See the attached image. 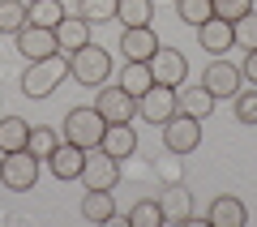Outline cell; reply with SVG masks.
<instances>
[{"label": "cell", "instance_id": "obj_21", "mask_svg": "<svg viewBox=\"0 0 257 227\" xmlns=\"http://www.w3.org/2000/svg\"><path fill=\"white\" fill-rule=\"evenodd\" d=\"M120 86H124L133 99H142V94L155 86V73H150V60H128L124 69H120Z\"/></svg>", "mask_w": 257, "mask_h": 227}, {"label": "cell", "instance_id": "obj_5", "mask_svg": "<svg viewBox=\"0 0 257 227\" xmlns=\"http://www.w3.org/2000/svg\"><path fill=\"white\" fill-rule=\"evenodd\" d=\"M163 146H167V155H193V150L202 146V120L176 111L163 125Z\"/></svg>", "mask_w": 257, "mask_h": 227}, {"label": "cell", "instance_id": "obj_4", "mask_svg": "<svg viewBox=\"0 0 257 227\" xmlns=\"http://www.w3.org/2000/svg\"><path fill=\"white\" fill-rule=\"evenodd\" d=\"M0 184L13 189V193H26V189H35V184H39V159L30 155L26 146L0 155Z\"/></svg>", "mask_w": 257, "mask_h": 227}, {"label": "cell", "instance_id": "obj_27", "mask_svg": "<svg viewBox=\"0 0 257 227\" xmlns=\"http://www.w3.org/2000/svg\"><path fill=\"white\" fill-rule=\"evenodd\" d=\"M56 146H60V137H56L52 129H43V125H35V129H30V142H26V150L39 159V163H47V159H52V150H56Z\"/></svg>", "mask_w": 257, "mask_h": 227}, {"label": "cell", "instance_id": "obj_28", "mask_svg": "<svg viewBox=\"0 0 257 227\" xmlns=\"http://www.w3.org/2000/svg\"><path fill=\"white\" fill-rule=\"evenodd\" d=\"M176 13L184 26H202L206 18H214V5L210 0H176Z\"/></svg>", "mask_w": 257, "mask_h": 227}, {"label": "cell", "instance_id": "obj_29", "mask_svg": "<svg viewBox=\"0 0 257 227\" xmlns=\"http://www.w3.org/2000/svg\"><path fill=\"white\" fill-rule=\"evenodd\" d=\"M77 13H82L90 26H99V22H116V0H82Z\"/></svg>", "mask_w": 257, "mask_h": 227}, {"label": "cell", "instance_id": "obj_20", "mask_svg": "<svg viewBox=\"0 0 257 227\" xmlns=\"http://www.w3.org/2000/svg\"><path fill=\"white\" fill-rule=\"evenodd\" d=\"M82 218H90V223H111V218H116V197H111V189H86Z\"/></svg>", "mask_w": 257, "mask_h": 227}, {"label": "cell", "instance_id": "obj_6", "mask_svg": "<svg viewBox=\"0 0 257 227\" xmlns=\"http://www.w3.org/2000/svg\"><path fill=\"white\" fill-rule=\"evenodd\" d=\"M77 180L86 189H116L120 184V159L103 155L99 146H94V150H86V163H82V176Z\"/></svg>", "mask_w": 257, "mask_h": 227}, {"label": "cell", "instance_id": "obj_10", "mask_svg": "<svg viewBox=\"0 0 257 227\" xmlns=\"http://www.w3.org/2000/svg\"><path fill=\"white\" fill-rule=\"evenodd\" d=\"M150 73H155L159 86H184V77H189V60H184L180 47H163V43H159V52L150 56Z\"/></svg>", "mask_w": 257, "mask_h": 227}, {"label": "cell", "instance_id": "obj_25", "mask_svg": "<svg viewBox=\"0 0 257 227\" xmlns=\"http://www.w3.org/2000/svg\"><path fill=\"white\" fill-rule=\"evenodd\" d=\"M128 223H133V227H163L167 218H163V206H159V197L138 201V206L128 210Z\"/></svg>", "mask_w": 257, "mask_h": 227}, {"label": "cell", "instance_id": "obj_1", "mask_svg": "<svg viewBox=\"0 0 257 227\" xmlns=\"http://www.w3.org/2000/svg\"><path fill=\"white\" fill-rule=\"evenodd\" d=\"M64 77H69V56L64 52L43 56V60H30L26 73H22V94H26V99H47Z\"/></svg>", "mask_w": 257, "mask_h": 227}, {"label": "cell", "instance_id": "obj_2", "mask_svg": "<svg viewBox=\"0 0 257 227\" xmlns=\"http://www.w3.org/2000/svg\"><path fill=\"white\" fill-rule=\"evenodd\" d=\"M69 77L82 82V86H103V82L111 77V56H107V47L86 43V47H77V52H69Z\"/></svg>", "mask_w": 257, "mask_h": 227}, {"label": "cell", "instance_id": "obj_3", "mask_svg": "<svg viewBox=\"0 0 257 227\" xmlns=\"http://www.w3.org/2000/svg\"><path fill=\"white\" fill-rule=\"evenodd\" d=\"M103 129H107V120H103L99 107H69V116H64V142L82 146V150H94L103 142Z\"/></svg>", "mask_w": 257, "mask_h": 227}, {"label": "cell", "instance_id": "obj_12", "mask_svg": "<svg viewBox=\"0 0 257 227\" xmlns=\"http://www.w3.org/2000/svg\"><path fill=\"white\" fill-rule=\"evenodd\" d=\"M13 39H18V52L26 56V60H43V56H56V52H60L56 30H47V26H30V22H26Z\"/></svg>", "mask_w": 257, "mask_h": 227}, {"label": "cell", "instance_id": "obj_8", "mask_svg": "<svg viewBox=\"0 0 257 227\" xmlns=\"http://www.w3.org/2000/svg\"><path fill=\"white\" fill-rule=\"evenodd\" d=\"M138 116L146 120V125H159V129H163L167 120L176 116V86H159V82H155V86L138 99Z\"/></svg>", "mask_w": 257, "mask_h": 227}, {"label": "cell", "instance_id": "obj_9", "mask_svg": "<svg viewBox=\"0 0 257 227\" xmlns=\"http://www.w3.org/2000/svg\"><path fill=\"white\" fill-rule=\"evenodd\" d=\"M202 86L214 94V99H236V94H240V86H244V77H240V69H236L231 60H223V56H219V60H210V64H206Z\"/></svg>", "mask_w": 257, "mask_h": 227}, {"label": "cell", "instance_id": "obj_33", "mask_svg": "<svg viewBox=\"0 0 257 227\" xmlns=\"http://www.w3.org/2000/svg\"><path fill=\"white\" fill-rule=\"evenodd\" d=\"M240 77H244L248 86H257V47L244 56V60H240Z\"/></svg>", "mask_w": 257, "mask_h": 227}, {"label": "cell", "instance_id": "obj_11", "mask_svg": "<svg viewBox=\"0 0 257 227\" xmlns=\"http://www.w3.org/2000/svg\"><path fill=\"white\" fill-rule=\"evenodd\" d=\"M193 30H197V43H202L206 56H223V52L236 47V26L223 22V18H206L202 26H193Z\"/></svg>", "mask_w": 257, "mask_h": 227}, {"label": "cell", "instance_id": "obj_15", "mask_svg": "<svg viewBox=\"0 0 257 227\" xmlns=\"http://www.w3.org/2000/svg\"><path fill=\"white\" fill-rule=\"evenodd\" d=\"M82 163H86V150L73 146V142H60L52 150V159H47V167H52L56 180H77V176H82Z\"/></svg>", "mask_w": 257, "mask_h": 227}, {"label": "cell", "instance_id": "obj_24", "mask_svg": "<svg viewBox=\"0 0 257 227\" xmlns=\"http://www.w3.org/2000/svg\"><path fill=\"white\" fill-rule=\"evenodd\" d=\"M26 142H30V125L22 116H5L0 120V155H5V150H22Z\"/></svg>", "mask_w": 257, "mask_h": 227}, {"label": "cell", "instance_id": "obj_23", "mask_svg": "<svg viewBox=\"0 0 257 227\" xmlns=\"http://www.w3.org/2000/svg\"><path fill=\"white\" fill-rule=\"evenodd\" d=\"M116 22H124V26H150L155 22V0H116Z\"/></svg>", "mask_w": 257, "mask_h": 227}, {"label": "cell", "instance_id": "obj_18", "mask_svg": "<svg viewBox=\"0 0 257 227\" xmlns=\"http://www.w3.org/2000/svg\"><path fill=\"white\" fill-rule=\"evenodd\" d=\"M159 206H163V218H167V223H193V193L184 189L180 180L159 197Z\"/></svg>", "mask_w": 257, "mask_h": 227}, {"label": "cell", "instance_id": "obj_16", "mask_svg": "<svg viewBox=\"0 0 257 227\" xmlns=\"http://www.w3.org/2000/svg\"><path fill=\"white\" fill-rule=\"evenodd\" d=\"M206 218H210V227H244L248 223V206L240 197H231V193H223V197L210 201Z\"/></svg>", "mask_w": 257, "mask_h": 227}, {"label": "cell", "instance_id": "obj_31", "mask_svg": "<svg viewBox=\"0 0 257 227\" xmlns=\"http://www.w3.org/2000/svg\"><path fill=\"white\" fill-rule=\"evenodd\" d=\"M231 26H236V43L244 47V52H253V47H257V9H248L244 18L231 22Z\"/></svg>", "mask_w": 257, "mask_h": 227}, {"label": "cell", "instance_id": "obj_32", "mask_svg": "<svg viewBox=\"0 0 257 227\" xmlns=\"http://www.w3.org/2000/svg\"><path fill=\"white\" fill-rule=\"evenodd\" d=\"M210 5H214V18H223V22H240L253 9V0H210Z\"/></svg>", "mask_w": 257, "mask_h": 227}, {"label": "cell", "instance_id": "obj_14", "mask_svg": "<svg viewBox=\"0 0 257 227\" xmlns=\"http://www.w3.org/2000/svg\"><path fill=\"white\" fill-rule=\"evenodd\" d=\"M214 103L219 99H214L202 82L197 86H176V111H184V116H193V120H206L214 111Z\"/></svg>", "mask_w": 257, "mask_h": 227}, {"label": "cell", "instance_id": "obj_26", "mask_svg": "<svg viewBox=\"0 0 257 227\" xmlns=\"http://www.w3.org/2000/svg\"><path fill=\"white\" fill-rule=\"evenodd\" d=\"M26 26V0H0V35H18Z\"/></svg>", "mask_w": 257, "mask_h": 227}, {"label": "cell", "instance_id": "obj_7", "mask_svg": "<svg viewBox=\"0 0 257 227\" xmlns=\"http://www.w3.org/2000/svg\"><path fill=\"white\" fill-rule=\"evenodd\" d=\"M94 107L103 111V120H107V125H128V120L138 116V99H133V94L124 90V86H107L103 82V90H99V99H94Z\"/></svg>", "mask_w": 257, "mask_h": 227}, {"label": "cell", "instance_id": "obj_30", "mask_svg": "<svg viewBox=\"0 0 257 227\" xmlns=\"http://www.w3.org/2000/svg\"><path fill=\"white\" fill-rule=\"evenodd\" d=\"M231 111H236V125H257V90H240L231 99Z\"/></svg>", "mask_w": 257, "mask_h": 227}, {"label": "cell", "instance_id": "obj_17", "mask_svg": "<svg viewBox=\"0 0 257 227\" xmlns=\"http://www.w3.org/2000/svg\"><path fill=\"white\" fill-rule=\"evenodd\" d=\"M99 150H103V155H111V159L138 155V133H133V120H128V125H107V129H103Z\"/></svg>", "mask_w": 257, "mask_h": 227}, {"label": "cell", "instance_id": "obj_19", "mask_svg": "<svg viewBox=\"0 0 257 227\" xmlns=\"http://www.w3.org/2000/svg\"><path fill=\"white\" fill-rule=\"evenodd\" d=\"M56 43H60V52H64V56L77 52V47H86V43H90V22H86L82 13H73V18L64 13V22L56 26Z\"/></svg>", "mask_w": 257, "mask_h": 227}, {"label": "cell", "instance_id": "obj_13", "mask_svg": "<svg viewBox=\"0 0 257 227\" xmlns=\"http://www.w3.org/2000/svg\"><path fill=\"white\" fill-rule=\"evenodd\" d=\"M155 52H159V35L150 26H124V35H120V56L124 60H150Z\"/></svg>", "mask_w": 257, "mask_h": 227}, {"label": "cell", "instance_id": "obj_22", "mask_svg": "<svg viewBox=\"0 0 257 227\" xmlns=\"http://www.w3.org/2000/svg\"><path fill=\"white\" fill-rule=\"evenodd\" d=\"M26 22H30V26L56 30L64 22V5H60V0H26Z\"/></svg>", "mask_w": 257, "mask_h": 227}]
</instances>
